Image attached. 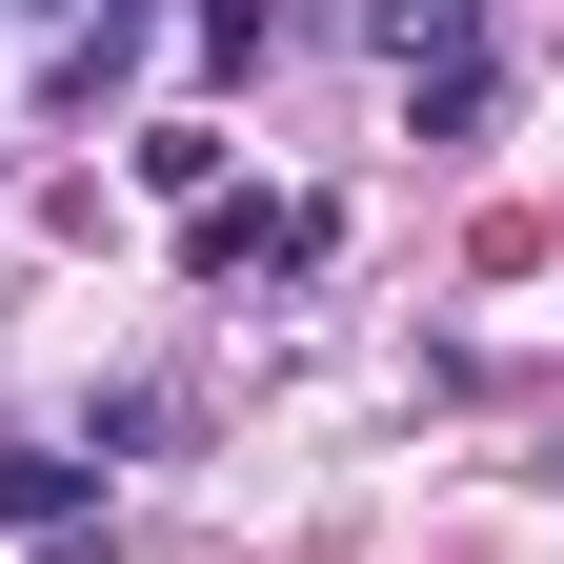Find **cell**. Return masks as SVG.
Instances as JSON below:
<instances>
[{
	"mask_svg": "<svg viewBox=\"0 0 564 564\" xmlns=\"http://www.w3.org/2000/svg\"><path fill=\"white\" fill-rule=\"evenodd\" d=\"M383 61H403L423 141H484V0H383Z\"/></svg>",
	"mask_w": 564,
	"mask_h": 564,
	"instance_id": "cell-1",
	"label": "cell"
},
{
	"mask_svg": "<svg viewBox=\"0 0 564 564\" xmlns=\"http://www.w3.org/2000/svg\"><path fill=\"white\" fill-rule=\"evenodd\" d=\"M182 262H202V282H262V262H323V202H242V182H202V202H182Z\"/></svg>",
	"mask_w": 564,
	"mask_h": 564,
	"instance_id": "cell-2",
	"label": "cell"
},
{
	"mask_svg": "<svg viewBox=\"0 0 564 564\" xmlns=\"http://www.w3.org/2000/svg\"><path fill=\"white\" fill-rule=\"evenodd\" d=\"M0 524H101V464H61V444H0Z\"/></svg>",
	"mask_w": 564,
	"mask_h": 564,
	"instance_id": "cell-3",
	"label": "cell"
},
{
	"mask_svg": "<svg viewBox=\"0 0 564 564\" xmlns=\"http://www.w3.org/2000/svg\"><path fill=\"white\" fill-rule=\"evenodd\" d=\"M202 61H223V82H262V61H282V0H202Z\"/></svg>",
	"mask_w": 564,
	"mask_h": 564,
	"instance_id": "cell-4",
	"label": "cell"
},
{
	"mask_svg": "<svg viewBox=\"0 0 564 564\" xmlns=\"http://www.w3.org/2000/svg\"><path fill=\"white\" fill-rule=\"evenodd\" d=\"M82 21H141V0H61V41H82Z\"/></svg>",
	"mask_w": 564,
	"mask_h": 564,
	"instance_id": "cell-5",
	"label": "cell"
}]
</instances>
